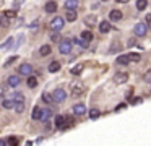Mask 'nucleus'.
<instances>
[{"label": "nucleus", "instance_id": "f257e3e1", "mask_svg": "<svg viewBox=\"0 0 151 146\" xmlns=\"http://www.w3.org/2000/svg\"><path fill=\"white\" fill-rule=\"evenodd\" d=\"M65 99H67V93L63 89H60V88L52 93V101L54 102H63Z\"/></svg>", "mask_w": 151, "mask_h": 146}, {"label": "nucleus", "instance_id": "f03ea898", "mask_svg": "<svg viewBox=\"0 0 151 146\" xmlns=\"http://www.w3.org/2000/svg\"><path fill=\"white\" fill-rule=\"evenodd\" d=\"M133 31H135V36L143 37V36L146 34V31H148L146 23H137V24H135V28H133Z\"/></svg>", "mask_w": 151, "mask_h": 146}, {"label": "nucleus", "instance_id": "7ed1b4c3", "mask_svg": "<svg viewBox=\"0 0 151 146\" xmlns=\"http://www.w3.org/2000/svg\"><path fill=\"white\" fill-rule=\"evenodd\" d=\"M59 50H60V54H65V55L70 54V52H72V41H70V39L62 41L59 45Z\"/></svg>", "mask_w": 151, "mask_h": 146}, {"label": "nucleus", "instance_id": "20e7f679", "mask_svg": "<svg viewBox=\"0 0 151 146\" xmlns=\"http://www.w3.org/2000/svg\"><path fill=\"white\" fill-rule=\"evenodd\" d=\"M63 19L62 18H59V16H57V18H54L52 21H50V28L54 29V31H60V29L63 28Z\"/></svg>", "mask_w": 151, "mask_h": 146}, {"label": "nucleus", "instance_id": "39448f33", "mask_svg": "<svg viewBox=\"0 0 151 146\" xmlns=\"http://www.w3.org/2000/svg\"><path fill=\"white\" fill-rule=\"evenodd\" d=\"M114 81H115V84H124V83H127L128 81V73H115V76H114Z\"/></svg>", "mask_w": 151, "mask_h": 146}, {"label": "nucleus", "instance_id": "423d86ee", "mask_svg": "<svg viewBox=\"0 0 151 146\" xmlns=\"http://www.w3.org/2000/svg\"><path fill=\"white\" fill-rule=\"evenodd\" d=\"M83 91H85V88H83L81 83H72V94L73 96H80V94H83Z\"/></svg>", "mask_w": 151, "mask_h": 146}, {"label": "nucleus", "instance_id": "0eeeda50", "mask_svg": "<svg viewBox=\"0 0 151 146\" xmlns=\"http://www.w3.org/2000/svg\"><path fill=\"white\" fill-rule=\"evenodd\" d=\"M73 114L75 115H85L86 114V107H85V104H75L73 106Z\"/></svg>", "mask_w": 151, "mask_h": 146}, {"label": "nucleus", "instance_id": "6e6552de", "mask_svg": "<svg viewBox=\"0 0 151 146\" xmlns=\"http://www.w3.org/2000/svg\"><path fill=\"white\" fill-rule=\"evenodd\" d=\"M18 71H20L21 75H26V76H29L31 71H33V68H31L29 63H21V65H20V70H18Z\"/></svg>", "mask_w": 151, "mask_h": 146}, {"label": "nucleus", "instance_id": "1a4fd4ad", "mask_svg": "<svg viewBox=\"0 0 151 146\" xmlns=\"http://www.w3.org/2000/svg\"><path fill=\"white\" fill-rule=\"evenodd\" d=\"M109 18H111V21H119V19H122V12L120 10H112L109 13Z\"/></svg>", "mask_w": 151, "mask_h": 146}, {"label": "nucleus", "instance_id": "9d476101", "mask_svg": "<svg viewBox=\"0 0 151 146\" xmlns=\"http://www.w3.org/2000/svg\"><path fill=\"white\" fill-rule=\"evenodd\" d=\"M99 31H101L102 34L109 32V31H111V23H109V21H101V24H99Z\"/></svg>", "mask_w": 151, "mask_h": 146}, {"label": "nucleus", "instance_id": "9b49d317", "mask_svg": "<svg viewBox=\"0 0 151 146\" xmlns=\"http://www.w3.org/2000/svg\"><path fill=\"white\" fill-rule=\"evenodd\" d=\"M65 19H67V21H70V23L75 21V19H76V12H75V10H67Z\"/></svg>", "mask_w": 151, "mask_h": 146}, {"label": "nucleus", "instance_id": "f8f14e48", "mask_svg": "<svg viewBox=\"0 0 151 146\" xmlns=\"http://www.w3.org/2000/svg\"><path fill=\"white\" fill-rule=\"evenodd\" d=\"M55 127H57V128H65V117H63V115H57L55 117Z\"/></svg>", "mask_w": 151, "mask_h": 146}, {"label": "nucleus", "instance_id": "ddd939ff", "mask_svg": "<svg viewBox=\"0 0 151 146\" xmlns=\"http://www.w3.org/2000/svg\"><path fill=\"white\" fill-rule=\"evenodd\" d=\"M44 8H46L47 13H54V12H57V3L55 2H47Z\"/></svg>", "mask_w": 151, "mask_h": 146}, {"label": "nucleus", "instance_id": "4468645a", "mask_svg": "<svg viewBox=\"0 0 151 146\" xmlns=\"http://www.w3.org/2000/svg\"><path fill=\"white\" fill-rule=\"evenodd\" d=\"M13 37H8L7 41L4 42V44L0 45V49H2V50H8V49H12V45H13Z\"/></svg>", "mask_w": 151, "mask_h": 146}, {"label": "nucleus", "instance_id": "2eb2a0df", "mask_svg": "<svg viewBox=\"0 0 151 146\" xmlns=\"http://www.w3.org/2000/svg\"><path fill=\"white\" fill-rule=\"evenodd\" d=\"M78 6V0H65V8L67 10H75Z\"/></svg>", "mask_w": 151, "mask_h": 146}, {"label": "nucleus", "instance_id": "dca6fc26", "mask_svg": "<svg viewBox=\"0 0 151 146\" xmlns=\"http://www.w3.org/2000/svg\"><path fill=\"white\" fill-rule=\"evenodd\" d=\"M13 109L17 110L18 114H21L24 110V104H23V101H17V102L13 104Z\"/></svg>", "mask_w": 151, "mask_h": 146}, {"label": "nucleus", "instance_id": "f3484780", "mask_svg": "<svg viewBox=\"0 0 151 146\" xmlns=\"http://www.w3.org/2000/svg\"><path fill=\"white\" fill-rule=\"evenodd\" d=\"M59 70H60V63L57 60H54L52 63L49 65V71L50 73H55V71H59Z\"/></svg>", "mask_w": 151, "mask_h": 146}, {"label": "nucleus", "instance_id": "a211bd4d", "mask_svg": "<svg viewBox=\"0 0 151 146\" xmlns=\"http://www.w3.org/2000/svg\"><path fill=\"white\" fill-rule=\"evenodd\" d=\"M8 84H10L12 88H17L18 84H20V78L18 76H10L8 78Z\"/></svg>", "mask_w": 151, "mask_h": 146}, {"label": "nucleus", "instance_id": "6ab92c4d", "mask_svg": "<svg viewBox=\"0 0 151 146\" xmlns=\"http://www.w3.org/2000/svg\"><path fill=\"white\" fill-rule=\"evenodd\" d=\"M81 39H83V41H86V42L93 41V32L91 31H83L81 32Z\"/></svg>", "mask_w": 151, "mask_h": 146}, {"label": "nucleus", "instance_id": "aec40b11", "mask_svg": "<svg viewBox=\"0 0 151 146\" xmlns=\"http://www.w3.org/2000/svg\"><path fill=\"white\" fill-rule=\"evenodd\" d=\"M81 71H83V65H81V63H78V65H75V67H73L72 70H70V73L76 76V75H80Z\"/></svg>", "mask_w": 151, "mask_h": 146}, {"label": "nucleus", "instance_id": "412c9836", "mask_svg": "<svg viewBox=\"0 0 151 146\" xmlns=\"http://www.w3.org/2000/svg\"><path fill=\"white\" fill-rule=\"evenodd\" d=\"M85 23H86L88 26H94V24H96V16H94V15L86 16V18H85Z\"/></svg>", "mask_w": 151, "mask_h": 146}, {"label": "nucleus", "instance_id": "4be33fe9", "mask_svg": "<svg viewBox=\"0 0 151 146\" xmlns=\"http://www.w3.org/2000/svg\"><path fill=\"white\" fill-rule=\"evenodd\" d=\"M52 115V110L50 109H44L42 110V114H41V119L44 120V122H46V120H49V117Z\"/></svg>", "mask_w": 151, "mask_h": 146}, {"label": "nucleus", "instance_id": "5701e85b", "mask_svg": "<svg viewBox=\"0 0 151 146\" xmlns=\"http://www.w3.org/2000/svg\"><path fill=\"white\" fill-rule=\"evenodd\" d=\"M99 115H101V110H99V109H91V110H89V119L96 120Z\"/></svg>", "mask_w": 151, "mask_h": 146}, {"label": "nucleus", "instance_id": "b1692460", "mask_svg": "<svg viewBox=\"0 0 151 146\" xmlns=\"http://www.w3.org/2000/svg\"><path fill=\"white\" fill-rule=\"evenodd\" d=\"M148 5V0H137V8L140 10V12H143L145 8H146Z\"/></svg>", "mask_w": 151, "mask_h": 146}, {"label": "nucleus", "instance_id": "393cba45", "mask_svg": "<svg viewBox=\"0 0 151 146\" xmlns=\"http://www.w3.org/2000/svg\"><path fill=\"white\" fill-rule=\"evenodd\" d=\"M0 26H10V18L8 16H5V15H2L0 16Z\"/></svg>", "mask_w": 151, "mask_h": 146}, {"label": "nucleus", "instance_id": "a878e982", "mask_svg": "<svg viewBox=\"0 0 151 146\" xmlns=\"http://www.w3.org/2000/svg\"><path fill=\"white\" fill-rule=\"evenodd\" d=\"M128 62H130V58H128V55H120V57L117 58V63H120V65H127Z\"/></svg>", "mask_w": 151, "mask_h": 146}, {"label": "nucleus", "instance_id": "bb28decb", "mask_svg": "<svg viewBox=\"0 0 151 146\" xmlns=\"http://www.w3.org/2000/svg\"><path fill=\"white\" fill-rule=\"evenodd\" d=\"M39 54L41 55H49L50 54V47H49V45H41V49H39Z\"/></svg>", "mask_w": 151, "mask_h": 146}, {"label": "nucleus", "instance_id": "cd10ccee", "mask_svg": "<svg viewBox=\"0 0 151 146\" xmlns=\"http://www.w3.org/2000/svg\"><path fill=\"white\" fill-rule=\"evenodd\" d=\"M41 114H42V110H41L39 107H34V110H33V119H34V120H41Z\"/></svg>", "mask_w": 151, "mask_h": 146}, {"label": "nucleus", "instance_id": "c85d7f7f", "mask_svg": "<svg viewBox=\"0 0 151 146\" xmlns=\"http://www.w3.org/2000/svg\"><path fill=\"white\" fill-rule=\"evenodd\" d=\"M28 86H29V88H36L37 86V80L34 76H29V78H28Z\"/></svg>", "mask_w": 151, "mask_h": 146}, {"label": "nucleus", "instance_id": "c756f323", "mask_svg": "<svg viewBox=\"0 0 151 146\" xmlns=\"http://www.w3.org/2000/svg\"><path fill=\"white\" fill-rule=\"evenodd\" d=\"M18 143H20V140H18L17 136H10V138L7 140V145H12V146L18 145Z\"/></svg>", "mask_w": 151, "mask_h": 146}, {"label": "nucleus", "instance_id": "7c9ffc66", "mask_svg": "<svg viewBox=\"0 0 151 146\" xmlns=\"http://www.w3.org/2000/svg\"><path fill=\"white\" fill-rule=\"evenodd\" d=\"M13 101H12V99H4V107H5V109H12V107H13Z\"/></svg>", "mask_w": 151, "mask_h": 146}, {"label": "nucleus", "instance_id": "2f4dec72", "mask_svg": "<svg viewBox=\"0 0 151 146\" xmlns=\"http://www.w3.org/2000/svg\"><path fill=\"white\" fill-rule=\"evenodd\" d=\"M128 58H130L132 62H138L141 57H140V54H128Z\"/></svg>", "mask_w": 151, "mask_h": 146}, {"label": "nucleus", "instance_id": "473e14b6", "mask_svg": "<svg viewBox=\"0 0 151 146\" xmlns=\"http://www.w3.org/2000/svg\"><path fill=\"white\" fill-rule=\"evenodd\" d=\"M4 15H5V16H8V18H10V19H13L15 16H17V13H15L13 10H7V12L4 13Z\"/></svg>", "mask_w": 151, "mask_h": 146}, {"label": "nucleus", "instance_id": "72a5a7b5", "mask_svg": "<svg viewBox=\"0 0 151 146\" xmlns=\"http://www.w3.org/2000/svg\"><path fill=\"white\" fill-rule=\"evenodd\" d=\"M42 101H44V102H47V104H50V102H52V97H50V94L44 93V94H42Z\"/></svg>", "mask_w": 151, "mask_h": 146}, {"label": "nucleus", "instance_id": "f704fd0d", "mask_svg": "<svg viewBox=\"0 0 151 146\" xmlns=\"http://www.w3.org/2000/svg\"><path fill=\"white\" fill-rule=\"evenodd\" d=\"M50 39H52V41H54V42H59V41H60V39H62V36H60V34H59V32H54V34H52V36H50Z\"/></svg>", "mask_w": 151, "mask_h": 146}, {"label": "nucleus", "instance_id": "c9c22d12", "mask_svg": "<svg viewBox=\"0 0 151 146\" xmlns=\"http://www.w3.org/2000/svg\"><path fill=\"white\" fill-rule=\"evenodd\" d=\"M140 102H143L141 97H133V99H132V104H133V106H137V104H140Z\"/></svg>", "mask_w": 151, "mask_h": 146}, {"label": "nucleus", "instance_id": "e433bc0d", "mask_svg": "<svg viewBox=\"0 0 151 146\" xmlns=\"http://www.w3.org/2000/svg\"><path fill=\"white\" fill-rule=\"evenodd\" d=\"M15 60H17V57H10V58H8L7 62H5V67H8V65H12V63H13Z\"/></svg>", "mask_w": 151, "mask_h": 146}, {"label": "nucleus", "instance_id": "4c0bfd02", "mask_svg": "<svg viewBox=\"0 0 151 146\" xmlns=\"http://www.w3.org/2000/svg\"><path fill=\"white\" fill-rule=\"evenodd\" d=\"M145 81H151V70L148 71L146 75H145Z\"/></svg>", "mask_w": 151, "mask_h": 146}, {"label": "nucleus", "instance_id": "58836bf2", "mask_svg": "<svg viewBox=\"0 0 151 146\" xmlns=\"http://www.w3.org/2000/svg\"><path fill=\"white\" fill-rule=\"evenodd\" d=\"M122 109H125V104H119V106L115 107V112H119V110H122Z\"/></svg>", "mask_w": 151, "mask_h": 146}, {"label": "nucleus", "instance_id": "ea45409f", "mask_svg": "<svg viewBox=\"0 0 151 146\" xmlns=\"http://www.w3.org/2000/svg\"><path fill=\"white\" fill-rule=\"evenodd\" d=\"M146 26H151V15H146Z\"/></svg>", "mask_w": 151, "mask_h": 146}, {"label": "nucleus", "instance_id": "a19ab883", "mask_svg": "<svg viewBox=\"0 0 151 146\" xmlns=\"http://www.w3.org/2000/svg\"><path fill=\"white\" fill-rule=\"evenodd\" d=\"M15 99H17V101H23L24 97H23V94H17V96H15Z\"/></svg>", "mask_w": 151, "mask_h": 146}, {"label": "nucleus", "instance_id": "79ce46f5", "mask_svg": "<svg viewBox=\"0 0 151 146\" xmlns=\"http://www.w3.org/2000/svg\"><path fill=\"white\" fill-rule=\"evenodd\" d=\"M119 3H127V2H130V0H117Z\"/></svg>", "mask_w": 151, "mask_h": 146}, {"label": "nucleus", "instance_id": "37998d69", "mask_svg": "<svg viewBox=\"0 0 151 146\" xmlns=\"http://www.w3.org/2000/svg\"><path fill=\"white\" fill-rule=\"evenodd\" d=\"M5 143H7V141H5V140H0V146H4Z\"/></svg>", "mask_w": 151, "mask_h": 146}, {"label": "nucleus", "instance_id": "c03bdc74", "mask_svg": "<svg viewBox=\"0 0 151 146\" xmlns=\"http://www.w3.org/2000/svg\"><path fill=\"white\" fill-rule=\"evenodd\" d=\"M0 5H4V0H0Z\"/></svg>", "mask_w": 151, "mask_h": 146}, {"label": "nucleus", "instance_id": "a18cd8bd", "mask_svg": "<svg viewBox=\"0 0 151 146\" xmlns=\"http://www.w3.org/2000/svg\"><path fill=\"white\" fill-rule=\"evenodd\" d=\"M102 2H107V0H102Z\"/></svg>", "mask_w": 151, "mask_h": 146}]
</instances>
